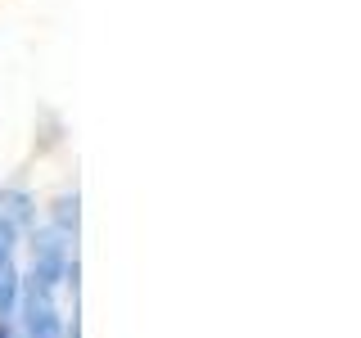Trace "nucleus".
I'll return each instance as SVG.
<instances>
[{"label": "nucleus", "mask_w": 361, "mask_h": 338, "mask_svg": "<svg viewBox=\"0 0 361 338\" xmlns=\"http://www.w3.org/2000/svg\"><path fill=\"white\" fill-rule=\"evenodd\" d=\"M63 315L54 307V293L41 289L37 280H23L18 289V315H14V338H63Z\"/></svg>", "instance_id": "f257e3e1"}, {"label": "nucleus", "mask_w": 361, "mask_h": 338, "mask_svg": "<svg viewBox=\"0 0 361 338\" xmlns=\"http://www.w3.org/2000/svg\"><path fill=\"white\" fill-rule=\"evenodd\" d=\"M68 234H59L54 225H41V230H32V270H27V280H37L41 289H59L63 284V270H68Z\"/></svg>", "instance_id": "f03ea898"}, {"label": "nucleus", "mask_w": 361, "mask_h": 338, "mask_svg": "<svg viewBox=\"0 0 361 338\" xmlns=\"http://www.w3.org/2000/svg\"><path fill=\"white\" fill-rule=\"evenodd\" d=\"M0 217H9L18 230H37V199L18 185H0Z\"/></svg>", "instance_id": "7ed1b4c3"}, {"label": "nucleus", "mask_w": 361, "mask_h": 338, "mask_svg": "<svg viewBox=\"0 0 361 338\" xmlns=\"http://www.w3.org/2000/svg\"><path fill=\"white\" fill-rule=\"evenodd\" d=\"M77 221H82V199H77V189H73V194H59L50 203V221H45V225H54L59 234L77 239Z\"/></svg>", "instance_id": "20e7f679"}, {"label": "nucleus", "mask_w": 361, "mask_h": 338, "mask_svg": "<svg viewBox=\"0 0 361 338\" xmlns=\"http://www.w3.org/2000/svg\"><path fill=\"white\" fill-rule=\"evenodd\" d=\"M18 225L14 221H9V217H0V253H9V257H14V248H18Z\"/></svg>", "instance_id": "39448f33"}, {"label": "nucleus", "mask_w": 361, "mask_h": 338, "mask_svg": "<svg viewBox=\"0 0 361 338\" xmlns=\"http://www.w3.org/2000/svg\"><path fill=\"white\" fill-rule=\"evenodd\" d=\"M0 338H14V325L9 320H0Z\"/></svg>", "instance_id": "423d86ee"}]
</instances>
